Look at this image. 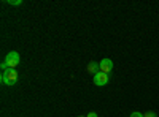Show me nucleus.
<instances>
[{
    "label": "nucleus",
    "mask_w": 159,
    "mask_h": 117,
    "mask_svg": "<svg viewBox=\"0 0 159 117\" xmlns=\"http://www.w3.org/2000/svg\"><path fill=\"white\" fill-rule=\"evenodd\" d=\"M0 82H2L3 86H15L18 82V71L16 68H8L5 71H2V74H0Z\"/></svg>",
    "instance_id": "nucleus-1"
},
{
    "label": "nucleus",
    "mask_w": 159,
    "mask_h": 117,
    "mask_svg": "<svg viewBox=\"0 0 159 117\" xmlns=\"http://www.w3.org/2000/svg\"><path fill=\"white\" fill-rule=\"evenodd\" d=\"M5 62L8 63L10 68H16L18 65L21 63V56H19V52H18V51H10V52L7 54V57H5Z\"/></svg>",
    "instance_id": "nucleus-2"
},
{
    "label": "nucleus",
    "mask_w": 159,
    "mask_h": 117,
    "mask_svg": "<svg viewBox=\"0 0 159 117\" xmlns=\"http://www.w3.org/2000/svg\"><path fill=\"white\" fill-rule=\"evenodd\" d=\"M92 81H94V86H97V87H103V86H107V84H108L110 76H108V74H105V73H102V71H99L97 74H94Z\"/></svg>",
    "instance_id": "nucleus-3"
},
{
    "label": "nucleus",
    "mask_w": 159,
    "mask_h": 117,
    "mask_svg": "<svg viewBox=\"0 0 159 117\" xmlns=\"http://www.w3.org/2000/svg\"><path fill=\"white\" fill-rule=\"evenodd\" d=\"M99 65H100V71L105 73V74H110L113 71V62L110 59H102L99 62Z\"/></svg>",
    "instance_id": "nucleus-4"
},
{
    "label": "nucleus",
    "mask_w": 159,
    "mask_h": 117,
    "mask_svg": "<svg viewBox=\"0 0 159 117\" xmlns=\"http://www.w3.org/2000/svg\"><path fill=\"white\" fill-rule=\"evenodd\" d=\"M86 71H88V73H91L92 76L97 74V73L100 71V65H99V62H96V60H91V62L88 63V67H86Z\"/></svg>",
    "instance_id": "nucleus-5"
},
{
    "label": "nucleus",
    "mask_w": 159,
    "mask_h": 117,
    "mask_svg": "<svg viewBox=\"0 0 159 117\" xmlns=\"http://www.w3.org/2000/svg\"><path fill=\"white\" fill-rule=\"evenodd\" d=\"M7 3L11 6H19V5H22V0H7Z\"/></svg>",
    "instance_id": "nucleus-6"
},
{
    "label": "nucleus",
    "mask_w": 159,
    "mask_h": 117,
    "mask_svg": "<svg viewBox=\"0 0 159 117\" xmlns=\"http://www.w3.org/2000/svg\"><path fill=\"white\" fill-rule=\"evenodd\" d=\"M143 117H157V115H156L154 111H148V112H145V114H143Z\"/></svg>",
    "instance_id": "nucleus-7"
},
{
    "label": "nucleus",
    "mask_w": 159,
    "mask_h": 117,
    "mask_svg": "<svg viewBox=\"0 0 159 117\" xmlns=\"http://www.w3.org/2000/svg\"><path fill=\"white\" fill-rule=\"evenodd\" d=\"M130 117H143V114H142V112H139V111H134V112L130 114Z\"/></svg>",
    "instance_id": "nucleus-8"
},
{
    "label": "nucleus",
    "mask_w": 159,
    "mask_h": 117,
    "mask_svg": "<svg viewBox=\"0 0 159 117\" xmlns=\"http://www.w3.org/2000/svg\"><path fill=\"white\" fill-rule=\"evenodd\" d=\"M86 117H99V115H97V112H94V111H91L89 114H86Z\"/></svg>",
    "instance_id": "nucleus-9"
},
{
    "label": "nucleus",
    "mask_w": 159,
    "mask_h": 117,
    "mask_svg": "<svg viewBox=\"0 0 159 117\" xmlns=\"http://www.w3.org/2000/svg\"><path fill=\"white\" fill-rule=\"evenodd\" d=\"M78 117H86V115H78Z\"/></svg>",
    "instance_id": "nucleus-10"
}]
</instances>
